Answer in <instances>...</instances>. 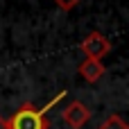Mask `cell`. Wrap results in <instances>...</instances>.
Masks as SVG:
<instances>
[{
    "label": "cell",
    "mask_w": 129,
    "mask_h": 129,
    "mask_svg": "<svg viewBox=\"0 0 129 129\" xmlns=\"http://www.w3.org/2000/svg\"><path fill=\"white\" fill-rule=\"evenodd\" d=\"M98 129H129V125H127V120H125L122 116L113 113V116H109V118H107Z\"/></svg>",
    "instance_id": "obj_5"
},
{
    "label": "cell",
    "mask_w": 129,
    "mask_h": 129,
    "mask_svg": "<svg viewBox=\"0 0 129 129\" xmlns=\"http://www.w3.org/2000/svg\"><path fill=\"white\" fill-rule=\"evenodd\" d=\"M0 129H7V118L0 116Z\"/></svg>",
    "instance_id": "obj_7"
},
{
    "label": "cell",
    "mask_w": 129,
    "mask_h": 129,
    "mask_svg": "<svg viewBox=\"0 0 129 129\" xmlns=\"http://www.w3.org/2000/svg\"><path fill=\"white\" fill-rule=\"evenodd\" d=\"M54 2H57V7H61L63 11H70V9H73L79 0H54Z\"/></svg>",
    "instance_id": "obj_6"
},
{
    "label": "cell",
    "mask_w": 129,
    "mask_h": 129,
    "mask_svg": "<svg viewBox=\"0 0 129 129\" xmlns=\"http://www.w3.org/2000/svg\"><path fill=\"white\" fill-rule=\"evenodd\" d=\"M63 98H66V91L57 93V98H52V100H50L45 107H41V109H36L34 104L25 102V104L7 120V129H50V120H48L45 113H48L54 104H59Z\"/></svg>",
    "instance_id": "obj_1"
},
{
    "label": "cell",
    "mask_w": 129,
    "mask_h": 129,
    "mask_svg": "<svg viewBox=\"0 0 129 129\" xmlns=\"http://www.w3.org/2000/svg\"><path fill=\"white\" fill-rule=\"evenodd\" d=\"M79 75L86 79V82H91V84H95L98 79H102V75H104V63L102 61H98V59H84L82 63H79Z\"/></svg>",
    "instance_id": "obj_4"
},
{
    "label": "cell",
    "mask_w": 129,
    "mask_h": 129,
    "mask_svg": "<svg viewBox=\"0 0 129 129\" xmlns=\"http://www.w3.org/2000/svg\"><path fill=\"white\" fill-rule=\"evenodd\" d=\"M61 120H63L70 129H82L88 120H91V111L86 109L84 102L75 100V102H70V104L61 111Z\"/></svg>",
    "instance_id": "obj_3"
},
{
    "label": "cell",
    "mask_w": 129,
    "mask_h": 129,
    "mask_svg": "<svg viewBox=\"0 0 129 129\" xmlns=\"http://www.w3.org/2000/svg\"><path fill=\"white\" fill-rule=\"evenodd\" d=\"M79 50L86 54V59H98L102 61V57H107L111 52V41L102 34V32H91L88 36L82 39Z\"/></svg>",
    "instance_id": "obj_2"
}]
</instances>
